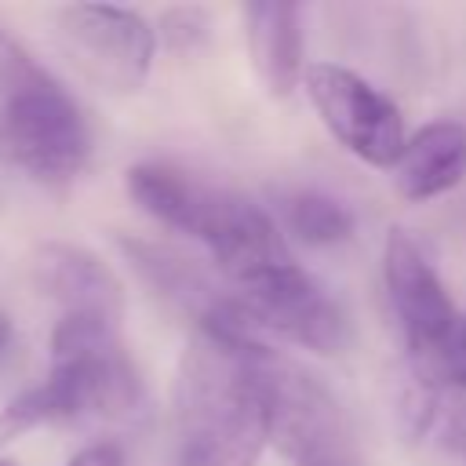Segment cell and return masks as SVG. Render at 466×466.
Instances as JSON below:
<instances>
[{
    "label": "cell",
    "mask_w": 466,
    "mask_h": 466,
    "mask_svg": "<svg viewBox=\"0 0 466 466\" xmlns=\"http://www.w3.org/2000/svg\"><path fill=\"white\" fill-rule=\"evenodd\" d=\"M269 408V444L291 466H357L353 430L335 393L269 342L255 346Z\"/></svg>",
    "instance_id": "obj_6"
},
{
    "label": "cell",
    "mask_w": 466,
    "mask_h": 466,
    "mask_svg": "<svg viewBox=\"0 0 466 466\" xmlns=\"http://www.w3.org/2000/svg\"><path fill=\"white\" fill-rule=\"evenodd\" d=\"M33 288L51 299L62 313H87L124 320V284L120 277L87 248L51 240L29 258Z\"/></svg>",
    "instance_id": "obj_10"
},
{
    "label": "cell",
    "mask_w": 466,
    "mask_h": 466,
    "mask_svg": "<svg viewBox=\"0 0 466 466\" xmlns=\"http://www.w3.org/2000/svg\"><path fill=\"white\" fill-rule=\"evenodd\" d=\"M36 386L51 408V422L131 419L146 400L138 368L120 339V320L87 313H58L51 368Z\"/></svg>",
    "instance_id": "obj_3"
},
{
    "label": "cell",
    "mask_w": 466,
    "mask_h": 466,
    "mask_svg": "<svg viewBox=\"0 0 466 466\" xmlns=\"http://www.w3.org/2000/svg\"><path fill=\"white\" fill-rule=\"evenodd\" d=\"M237 320L262 342H288L317 357H335L350 346L342 306L299 262L229 291Z\"/></svg>",
    "instance_id": "obj_7"
},
{
    "label": "cell",
    "mask_w": 466,
    "mask_h": 466,
    "mask_svg": "<svg viewBox=\"0 0 466 466\" xmlns=\"http://www.w3.org/2000/svg\"><path fill=\"white\" fill-rule=\"evenodd\" d=\"M0 200H4V193H0Z\"/></svg>",
    "instance_id": "obj_21"
},
{
    "label": "cell",
    "mask_w": 466,
    "mask_h": 466,
    "mask_svg": "<svg viewBox=\"0 0 466 466\" xmlns=\"http://www.w3.org/2000/svg\"><path fill=\"white\" fill-rule=\"evenodd\" d=\"M11 342V320H7V313L0 309V350Z\"/></svg>",
    "instance_id": "obj_18"
},
{
    "label": "cell",
    "mask_w": 466,
    "mask_h": 466,
    "mask_svg": "<svg viewBox=\"0 0 466 466\" xmlns=\"http://www.w3.org/2000/svg\"><path fill=\"white\" fill-rule=\"evenodd\" d=\"M382 280L404 339L408 375L426 386H466L462 317L422 244L400 226L386 237Z\"/></svg>",
    "instance_id": "obj_4"
},
{
    "label": "cell",
    "mask_w": 466,
    "mask_h": 466,
    "mask_svg": "<svg viewBox=\"0 0 466 466\" xmlns=\"http://www.w3.org/2000/svg\"><path fill=\"white\" fill-rule=\"evenodd\" d=\"M66 466H124V451L113 441H98V444L80 448Z\"/></svg>",
    "instance_id": "obj_17"
},
{
    "label": "cell",
    "mask_w": 466,
    "mask_h": 466,
    "mask_svg": "<svg viewBox=\"0 0 466 466\" xmlns=\"http://www.w3.org/2000/svg\"><path fill=\"white\" fill-rule=\"evenodd\" d=\"M91 157V127L73 95L40 66L0 91V164L40 186L73 182Z\"/></svg>",
    "instance_id": "obj_5"
},
{
    "label": "cell",
    "mask_w": 466,
    "mask_h": 466,
    "mask_svg": "<svg viewBox=\"0 0 466 466\" xmlns=\"http://www.w3.org/2000/svg\"><path fill=\"white\" fill-rule=\"evenodd\" d=\"M58 51L106 91H138L153 69L157 29L131 7L73 4L55 18Z\"/></svg>",
    "instance_id": "obj_8"
},
{
    "label": "cell",
    "mask_w": 466,
    "mask_h": 466,
    "mask_svg": "<svg viewBox=\"0 0 466 466\" xmlns=\"http://www.w3.org/2000/svg\"><path fill=\"white\" fill-rule=\"evenodd\" d=\"M397 419L419 462L466 466V386H426L404 375Z\"/></svg>",
    "instance_id": "obj_11"
},
{
    "label": "cell",
    "mask_w": 466,
    "mask_h": 466,
    "mask_svg": "<svg viewBox=\"0 0 466 466\" xmlns=\"http://www.w3.org/2000/svg\"><path fill=\"white\" fill-rule=\"evenodd\" d=\"M462 342H466V317H462Z\"/></svg>",
    "instance_id": "obj_20"
},
{
    "label": "cell",
    "mask_w": 466,
    "mask_h": 466,
    "mask_svg": "<svg viewBox=\"0 0 466 466\" xmlns=\"http://www.w3.org/2000/svg\"><path fill=\"white\" fill-rule=\"evenodd\" d=\"M124 186L149 218L200 240L233 288L295 262L269 211L233 189L211 186L175 164H135Z\"/></svg>",
    "instance_id": "obj_2"
},
{
    "label": "cell",
    "mask_w": 466,
    "mask_h": 466,
    "mask_svg": "<svg viewBox=\"0 0 466 466\" xmlns=\"http://www.w3.org/2000/svg\"><path fill=\"white\" fill-rule=\"evenodd\" d=\"M302 87L320 116V124L331 131L339 146H346L357 160L371 167H390L400 160L404 149V120L400 109L360 73L339 66V62H309Z\"/></svg>",
    "instance_id": "obj_9"
},
{
    "label": "cell",
    "mask_w": 466,
    "mask_h": 466,
    "mask_svg": "<svg viewBox=\"0 0 466 466\" xmlns=\"http://www.w3.org/2000/svg\"><path fill=\"white\" fill-rule=\"evenodd\" d=\"M208 36V15L200 7H171L160 15V40L171 51H193Z\"/></svg>",
    "instance_id": "obj_16"
},
{
    "label": "cell",
    "mask_w": 466,
    "mask_h": 466,
    "mask_svg": "<svg viewBox=\"0 0 466 466\" xmlns=\"http://www.w3.org/2000/svg\"><path fill=\"white\" fill-rule=\"evenodd\" d=\"M280 215H284V226L309 248H335V244H346L353 237V211L320 193V189H295L280 200Z\"/></svg>",
    "instance_id": "obj_15"
},
{
    "label": "cell",
    "mask_w": 466,
    "mask_h": 466,
    "mask_svg": "<svg viewBox=\"0 0 466 466\" xmlns=\"http://www.w3.org/2000/svg\"><path fill=\"white\" fill-rule=\"evenodd\" d=\"M120 251L131 262V269L157 295H164L171 306H178L182 313H189L197 328L211 324L222 313V306L229 302V295H222L211 284V277L193 258H186L182 251H175L167 244L142 240V237H120Z\"/></svg>",
    "instance_id": "obj_13"
},
{
    "label": "cell",
    "mask_w": 466,
    "mask_h": 466,
    "mask_svg": "<svg viewBox=\"0 0 466 466\" xmlns=\"http://www.w3.org/2000/svg\"><path fill=\"white\" fill-rule=\"evenodd\" d=\"M255 339L233 313L197 328L175 379V437L182 466H255L269 444V408L255 368Z\"/></svg>",
    "instance_id": "obj_1"
},
{
    "label": "cell",
    "mask_w": 466,
    "mask_h": 466,
    "mask_svg": "<svg viewBox=\"0 0 466 466\" xmlns=\"http://www.w3.org/2000/svg\"><path fill=\"white\" fill-rule=\"evenodd\" d=\"M244 36L251 66L273 98H288L302 76V7L280 0H255L244 7Z\"/></svg>",
    "instance_id": "obj_12"
},
{
    "label": "cell",
    "mask_w": 466,
    "mask_h": 466,
    "mask_svg": "<svg viewBox=\"0 0 466 466\" xmlns=\"http://www.w3.org/2000/svg\"><path fill=\"white\" fill-rule=\"evenodd\" d=\"M466 178V124L433 120L415 131L400 160L393 164V182L404 200H433L451 193Z\"/></svg>",
    "instance_id": "obj_14"
},
{
    "label": "cell",
    "mask_w": 466,
    "mask_h": 466,
    "mask_svg": "<svg viewBox=\"0 0 466 466\" xmlns=\"http://www.w3.org/2000/svg\"><path fill=\"white\" fill-rule=\"evenodd\" d=\"M0 466H18V462H11V459H0Z\"/></svg>",
    "instance_id": "obj_19"
}]
</instances>
